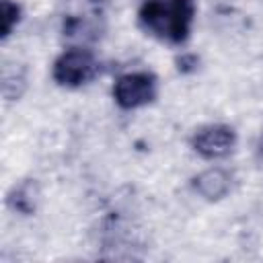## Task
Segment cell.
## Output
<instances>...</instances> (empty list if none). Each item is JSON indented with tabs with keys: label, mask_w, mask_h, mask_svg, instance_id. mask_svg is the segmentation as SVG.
I'll return each instance as SVG.
<instances>
[{
	"label": "cell",
	"mask_w": 263,
	"mask_h": 263,
	"mask_svg": "<svg viewBox=\"0 0 263 263\" xmlns=\"http://www.w3.org/2000/svg\"><path fill=\"white\" fill-rule=\"evenodd\" d=\"M101 74L99 58L84 47H70L53 62L51 76L60 86L66 88H80L92 82Z\"/></svg>",
	"instance_id": "obj_2"
},
{
	"label": "cell",
	"mask_w": 263,
	"mask_h": 263,
	"mask_svg": "<svg viewBox=\"0 0 263 263\" xmlns=\"http://www.w3.org/2000/svg\"><path fill=\"white\" fill-rule=\"evenodd\" d=\"M177 64H179V70L187 72V70H193V66H197V60H195L193 55H183Z\"/></svg>",
	"instance_id": "obj_8"
},
{
	"label": "cell",
	"mask_w": 263,
	"mask_h": 263,
	"mask_svg": "<svg viewBox=\"0 0 263 263\" xmlns=\"http://www.w3.org/2000/svg\"><path fill=\"white\" fill-rule=\"evenodd\" d=\"M193 189L197 195H201L208 201H218L222 197L228 195L232 179L224 168H208L203 173H199L193 179Z\"/></svg>",
	"instance_id": "obj_5"
},
{
	"label": "cell",
	"mask_w": 263,
	"mask_h": 263,
	"mask_svg": "<svg viewBox=\"0 0 263 263\" xmlns=\"http://www.w3.org/2000/svg\"><path fill=\"white\" fill-rule=\"evenodd\" d=\"M29 195H31V193H29V187H27V185L14 187V191L8 195V203H10L14 210H18V212L29 214V212L33 210V199H31Z\"/></svg>",
	"instance_id": "obj_7"
},
{
	"label": "cell",
	"mask_w": 263,
	"mask_h": 263,
	"mask_svg": "<svg viewBox=\"0 0 263 263\" xmlns=\"http://www.w3.org/2000/svg\"><path fill=\"white\" fill-rule=\"evenodd\" d=\"M191 146L201 158L208 160L224 158L236 146V132L224 123H210L195 129L191 138Z\"/></svg>",
	"instance_id": "obj_4"
},
{
	"label": "cell",
	"mask_w": 263,
	"mask_h": 263,
	"mask_svg": "<svg viewBox=\"0 0 263 263\" xmlns=\"http://www.w3.org/2000/svg\"><path fill=\"white\" fill-rule=\"evenodd\" d=\"M23 16V8L18 2L14 0H0V37L2 41L10 37V33L16 29V25L21 23Z\"/></svg>",
	"instance_id": "obj_6"
},
{
	"label": "cell",
	"mask_w": 263,
	"mask_h": 263,
	"mask_svg": "<svg viewBox=\"0 0 263 263\" xmlns=\"http://www.w3.org/2000/svg\"><path fill=\"white\" fill-rule=\"evenodd\" d=\"M195 0H146L138 12L140 29L168 45H183L193 29Z\"/></svg>",
	"instance_id": "obj_1"
},
{
	"label": "cell",
	"mask_w": 263,
	"mask_h": 263,
	"mask_svg": "<svg viewBox=\"0 0 263 263\" xmlns=\"http://www.w3.org/2000/svg\"><path fill=\"white\" fill-rule=\"evenodd\" d=\"M156 95H158V78L146 70L123 74L113 84V99L125 111L150 105L156 99Z\"/></svg>",
	"instance_id": "obj_3"
}]
</instances>
